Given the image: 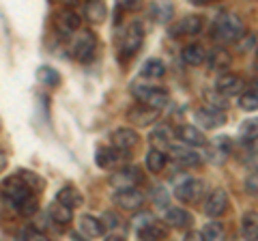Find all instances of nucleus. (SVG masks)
Returning a JSON list of instances; mask_svg holds the SVG:
<instances>
[{
    "mask_svg": "<svg viewBox=\"0 0 258 241\" xmlns=\"http://www.w3.org/2000/svg\"><path fill=\"white\" fill-rule=\"evenodd\" d=\"M245 33V26L239 15L235 13H222L217 15L213 24V39L220 43H235L237 39Z\"/></svg>",
    "mask_w": 258,
    "mask_h": 241,
    "instance_id": "1",
    "label": "nucleus"
},
{
    "mask_svg": "<svg viewBox=\"0 0 258 241\" xmlns=\"http://www.w3.org/2000/svg\"><path fill=\"white\" fill-rule=\"evenodd\" d=\"M142 41H144V26H142V22L127 24L125 30L118 35V56H120V61L132 58V56L142 47Z\"/></svg>",
    "mask_w": 258,
    "mask_h": 241,
    "instance_id": "2",
    "label": "nucleus"
},
{
    "mask_svg": "<svg viewBox=\"0 0 258 241\" xmlns=\"http://www.w3.org/2000/svg\"><path fill=\"white\" fill-rule=\"evenodd\" d=\"M71 56L80 63H91L95 50H97V39L91 30H76L71 39Z\"/></svg>",
    "mask_w": 258,
    "mask_h": 241,
    "instance_id": "3",
    "label": "nucleus"
},
{
    "mask_svg": "<svg viewBox=\"0 0 258 241\" xmlns=\"http://www.w3.org/2000/svg\"><path fill=\"white\" fill-rule=\"evenodd\" d=\"M205 194V183L200 179H191V176H185V179L174 188V196L185 205L198 203Z\"/></svg>",
    "mask_w": 258,
    "mask_h": 241,
    "instance_id": "4",
    "label": "nucleus"
},
{
    "mask_svg": "<svg viewBox=\"0 0 258 241\" xmlns=\"http://www.w3.org/2000/svg\"><path fill=\"white\" fill-rule=\"evenodd\" d=\"M0 190H3V196L9 200L11 205H18L22 198H26L28 194H32V190L26 186V181H24L20 174H13V176H9V179H5Z\"/></svg>",
    "mask_w": 258,
    "mask_h": 241,
    "instance_id": "5",
    "label": "nucleus"
},
{
    "mask_svg": "<svg viewBox=\"0 0 258 241\" xmlns=\"http://www.w3.org/2000/svg\"><path fill=\"white\" fill-rule=\"evenodd\" d=\"M114 205L120 207L123 211L129 213H136L144 207V194L134 188H125V190H118L114 194Z\"/></svg>",
    "mask_w": 258,
    "mask_h": 241,
    "instance_id": "6",
    "label": "nucleus"
},
{
    "mask_svg": "<svg viewBox=\"0 0 258 241\" xmlns=\"http://www.w3.org/2000/svg\"><path fill=\"white\" fill-rule=\"evenodd\" d=\"M200 28H203V20L198 15H185L179 22H174L170 28H168V35L172 39H181V37H191L198 35Z\"/></svg>",
    "mask_w": 258,
    "mask_h": 241,
    "instance_id": "7",
    "label": "nucleus"
},
{
    "mask_svg": "<svg viewBox=\"0 0 258 241\" xmlns=\"http://www.w3.org/2000/svg\"><path fill=\"white\" fill-rule=\"evenodd\" d=\"M203 209H205V213H207L211 220L224 215L226 209H228V194H226V190L215 188L211 194L205 198V207H203Z\"/></svg>",
    "mask_w": 258,
    "mask_h": 241,
    "instance_id": "8",
    "label": "nucleus"
},
{
    "mask_svg": "<svg viewBox=\"0 0 258 241\" xmlns=\"http://www.w3.org/2000/svg\"><path fill=\"white\" fill-rule=\"evenodd\" d=\"M159 112L161 110H157V108H151V106H147V103H140V106L129 108L127 118H129V123H134L136 127H147V125H153L159 118Z\"/></svg>",
    "mask_w": 258,
    "mask_h": 241,
    "instance_id": "9",
    "label": "nucleus"
},
{
    "mask_svg": "<svg viewBox=\"0 0 258 241\" xmlns=\"http://www.w3.org/2000/svg\"><path fill=\"white\" fill-rule=\"evenodd\" d=\"M243 88H245L243 78L237 74H224L217 78V82H215V91L220 93L222 97H237Z\"/></svg>",
    "mask_w": 258,
    "mask_h": 241,
    "instance_id": "10",
    "label": "nucleus"
},
{
    "mask_svg": "<svg viewBox=\"0 0 258 241\" xmlns=\"http://www.w3.org/2000/svg\"><path fill=\"white\" fill-rule=\"evenodd\" d=\"M196 118H198V125L205 127V130H217L226 123V112L222 108H215V106H209V108H200L196 112Z\"/></svg>",
    "mask_w": 258,
    "mask_h": 241,
    "instance_id": "11",
    "label": "nucleus"
},
{
    "mask_svg": "<svg viewBox=\"0 0 258 241\" xmlns=\"http://www.w3.org/2000/svg\"><path fill=\"white\" fill-rule=\"evenodd\" d=\"M110 183L114 186L116 190H125V188H136L138 183H142V172L138 170L136 166H127L123 170H116L112 174Z\"/></svg>",
    "mask_w": 258,
    "mask_h": 241,
    "instance_id": "12",
    "label": "nucleus"
},
{
    "mask_svg": "<svg viewBox=\"0 0 258 241\" xmlns=\"http://www.w3.org/2000/svg\"><path fill=\"white\" fill-rule=\"evenodd\" d=\"M138 134H136L134 130H129V127H118V130H114L110 134V144L114 149L118 151H129V149H134L136 144H138Z\"/></svg>",
    "mask_w": 258,
    "mask_h": 241,
    "instance_id": "13",
    "label": "nucleus"
},
{
    "mask_svg": "<svg viewBox=\"0 0 258 241\" xmlns=\"http://www.w3.org/2000/svg\"><path fill=\"white\" fill-rule=\"evenodd\" d=\"M170 157L176 166H183V168H191V166H198L203 162L200 153H196L189 144L187 147H170Z\"/></svg>",
    "mask_w": 258,
    "mask_h": 241,
    "instance_id": "14",
    "label": "nucleus"
},
{
    "mask_svg": "<svg viewBox=\"0 0 258 241\" xmlns=\"http://www.w3.org/2000/svg\"><path fill=\"white\" fill-rule=\"evenodd\" d=\"M56 28L62 33V37H71L76 30H80V15L74 9H60L56 18Z\"/></svg>",
    "mask_w": 258,
    "mask_h": 241,
    "instance_id": "15",
    "label": "nucleus"
},
{
    "mask_svg": "<svg viewBox=\"0 0 258 241\" xmlns=\"http://www.w3.org/2000/svg\"><path fill=\"white\" fill-rule=\"evenodd\" d=\"M78 226L82 230L84 237H91V239H99V237L106 235V224H103L99 218H95V215H80Z\"/></svg>",
    "mask_w": 258,
    "mask_h": 241,
    "instance_id": "16",
    "label": "nucleus"
},
{
    "mask_svg": "<svg viewBox=\"0 0 258 241\" xmlns=\"http://www.w3.org/2000/svg\"><path fill=\"white\" fill-rule=\"evenodd\" d=\"M166 222H168V226H172V228H179V230H187L191 226V213L187 211V209H183V207H172V209H168L166 211Z\"/></svg>",
    "mask_w": 258,
    "mask_h": 241,
    "instance_id": "17",
    "label": "nucleus"
},
{
    "mask_svg": "<svg viewBox=\"0 0 258 241\" xmlns=\"http://www.w3.org/2000/svg\"><path fill=\"white\" fill-rule=\"evenodd\" d=\"M149 13L157 24H168L174 15V5L170 0H155V3L149 7Z\"/></svg>",
    "mask_w": 258,
    "mask_h": 241,
    "instance_id": "18",
    "label": "nucleus"
},
{
    "mask_svg": "<svg viewBox=\"0 0 258 241\" xmlns=\"http://www.w3.org/2000/svg\"><path fill=\"white\" fill-rule=\"evenodd\" d=\"M205 61L209 63V69L211 71H226L232 63V56L228 50H224V47H213L211 56H205Z\"/></svg>",
    "mask_w": 258,
    "mask_h": 241,
    "instance_id": "19",
    "label": "nucleus"
},
{
    "mask_svg": "<svg viewBox=\"0 0 258 241\" xmlns=\"http://www.w3.org/2000/svg\"><path fill=\"white\" fill-rule=\"evenodd\" d=\"M84 15L91 24H103L108 18V7L103 0H88L84 7Z\"/></svg>",
    "mask_w": 258,
    "mask_h": 241,
    "instance_id": "20",
    "label": "nucleus"
},
{
    "mask_svg": "<svg viewBox=\"0 0 258 241\" xmlns=\"http://www.w3.org/2000/svg\"><path fill=\"white\" fill-rule=\"evenodd\" d=\"M56 200H58V203H62V205H67L69 209H78V207L84 205L82 192H80L78 188H74V186H64L62 190H58V194H56Z\"/></svg>",
    "mask_w": 258,
    "mask_h": 241,
    "instance_id": "21",
    "label": "nucleus"
},
{
    "mask_svg": "<svg viewBox=\"0 0 258 241\" xmlns=\"http://www.w3.org/2000/svg\"><path fill=\"white\" fill-rule=\"evenodd\" d=\"M176 136H179V138H181L185 144H189V147H205V144H207L205 134L200 132L198 127H194V125H183V127H179Z\"/></svg>",
    "mask_w": 258,
    "mask_h": 241,
    "instance_id": "22",
    "label": "nucleus"
},
{
    "mask_svg": "<svg viewBox=\"0 0 258 241\" xmlns=\"http://www.w3.org/2000/svg\"><path fill=\"white\" fill-rule=\"evenodd\" d=\"M205 47L200 45V43H189V45H185L183 47V52H181V58L185 65H189V67H198V65H203L205 63Z\"/></svg>",
    "mask_w": 258,
    "mask_h": 241,
    "instance_id": "23",
    "label": "nucleus"
},
{
    "mask_svg": "<svg viewBox=\"0 0 258 241\" xmlns=\"http://www.w3.org/2000/svg\"><path fill=\"white\" fill-rule=\"evenodd\" d=\"M47 213H50V220H52L54 224H58V226H67V224L74 220V209H69L67 205L58 203V200L50 205Z\"/></svg>",
    "mask_w": 258,
    "mask_h": 241,
    "instance_id": "24",
    "label": "nucleus"
},
{
    "mask_svg": "<svg viewBox=\"0 0 258 241\" xmlns=\"http://www.w3.org/2000/svg\"><path fill=\"white\" fill-rule=\"evenodd\" d=\"M170 140H172L170 127H166V125L157 127V130L149 136L151 149H159V151H168V149H170Z\"/></svg>",
    "mask_w": 258,
    "mask_h": 241,
    "instance_id": "25",
    "label": "nucleus"
},
{
    "mask_svg": "<svg viewBox=\"0 0 258 241\" xmlns=\"http://www.w3.org/2000/svg\"><path fill=\"white\" fill-rule=\"evenodd\" d=\"M138 237L140 239H147V241H159V239H166L168 237V228L164 226V224H159L153 220L151 224H147V226H142L138 230Z\"/></svg>",
    "mask_w": 258,
    "mask_h": 241,
    "instance_id": "26",
    "label": "nucleus"
},
{
    "mask_svg": "<svg viewBox=\"0 0 258 241\" xmlns=\"http://www.w3.org/2000/svg\"><path fill=\"white\" fill-rule=\"evenodd\" d=\"M95 162L99 168H112L118 162V149H114L112 144L110 147H99L95 153Z\"/></svg>",
    "mask_w": 258,
    "mask_h": 241,
    "instance_id": "27",
    "label": "nucleus"
},
{
    "mask_svg": "<svg viewBox=\"0 0 258 241\" xmlns=\"http://www.w3.org/2000/svg\"><path fill=\"white\" fill-rule=\"evenodd\" d=\"M241 235L245 239H256L258 237V213L256 211H247L241 220Z\"/></svg>",
    "mask_w": 258,
    "mask_h": 241,
    "instance_id": "28",
    "label": "nucleus"
},
{
    "mask_svg": "<svg viewBox=\"0 0 258 241\" xmlns=\"http://www.w3.org/2000/svg\"><path fill=\"white\" fill-rule=\"evenodd\" d=\"M168 164V155L166 151H159V149H151L149 155H147V168L151 172H161L164 170V166Z\"/></svg>",
    "mask_w": 258,
    "mask_h": 241,
    "instance_id": "29",
    "label": "nucleus"
},
{
    "mask_svg": "<svg viewBox=\"0 0 258 241\" xmlns=\"http://www.w3.org/2000/svg\"><path fill=\"white\" fill-rule=\"evenodd\" d=\"M15 209H18V213L24 215V218H30V215H35L39 211V198L37 194L32 192V194H28L26 198H22L18 205H13Z\"/></svg>",
    "mask_w": 258,
    "mask_h": 241,
    "instance_id": "30",
    "label": "nucleus"
},
{
    "mask_svg": "<svg viewBox=\"0 0 258 241\" xmlns=\"http://www.w3.org/2000/svg\"><path fill=\"white\" fill-rule=\"evenodd\" d=\"M164 74H166V65H164V61H159V58H149L142 65V78L159 80Z\"/></svg>",
    "mask_w": 258,
    "mask_h": 241,
    "instance_id": "31",
    "label": "nucleus"
},
{
    "mask_svg": "<svg viewBox=\"0 0 258 241\" xmlns=\"http://www.w3.org/2000/svg\"><path fill=\"white\" fill-rule=\"evenodd\" d=\"M37 80L45 86H58L60 84V74L50 65H43L37 69Z\"/></svg>",
    "mask_w": 258,
    "mask_h": 241,
    "instance_id": "32",
    "label": "nucleus"
},
{
    "mask_svg": "<svg viewBox=\"0 0 258 241\" xmlns=\"http://www.w3.org/2000/svg\"><path fill=\"white\" fill-rule=\"evenodd\" d=\"M239 95H241L239 97V108L245 110V112H256V108H258V91H256V86H252L249 91H241Z\"/></svg>",
    "mask_w": 258,
    "mask_h": 241,
    "instance_id": "33",
    "label": "nucleus"
},
{
    "mask_svg": "<svg viewBox=\"0 0 258 241\" xmlns=\"http://www.w3.org/2000/svg\"><path fill=\"white\" fill-rule=\"evenodd\" d=\"M168 101H170V95H168L166 91H164V88H153V93L149 95V97H147V101H144V103H147V106H151V108H157V110H164L166 106H168Z\"/></svg>",
    "mask_w": 258,
    "mask_h": 241,
    "instance_id": "34",
    "label": "nucleus"
},
{
    "mask_svg": "<svg viewBox=\"0 0 258 241\" xmlns=\"http://www.w3.org/2000/svg\"><path fill=\"white\" fill-rule=\"evenodd\" d=\"M18 174L22 176L24 181H26V186H28L32 192H43V190H45V181H43L37 172H32V170H26V168H22V170H18Z\"/></svg>",
    "mask_w": 258,
    "mask_h": 241,
    "instance_id": "35",
    "label": "nucleus"
},
{
    "mask_svg": "<svg viewBox=\"0 0 258 241\" xmlns=\"http://www.w3.org/2000/svg\"><path fill=\"white\" fill-rule=\"evenodd\" d=\"M256 134H258V125H256V120H245L243 125H241V130H239V140L243 142V144H254L256 142Z\"/></svg>",
    "mask_w": 258,
    "mask_h": 241,
    "instance_id": "36",
    "label": "nucleus"
},
{
    "mask_svg": "<svg viewBox=\"0 0 258 241\" xmlns=\"http://www.w3.org/2000/svg\"><path fill=\"white\" fill-rule=\"evenodd\" d=\"M200 232H203L205 241H220V239H224V226L220 222H209Z\"/></svg>",
    "mask_w": 258,
    "mask_h": 241,
    "instance_id": "37",
    "label": "nucleus"
},
{
    "mask_svg": "<svg viewBox=\"0 0 258 241\" xmlns=\"http://www.w3.org/2000/svg\"><path fill=\"white\" fill-rule=\"evenodd\" d=\"M235 43H237V50L239 52H249V50H254V47H256V35L254 33H249V35L243 33Z\"/></svg>",
    "mask_w": 258,
    "mask_h": 241,
    "instance_id": "38",
    "label": "nucleus"
},
{
    "mask_svg": "<svg viewBox=\"0 0 258 241\" xmlns=\"http://www.w3.org/2000/svg\"><path fill=\"white\" fill-rule=\"evenodd\" d=\"M142 7L140 0H116V11L118 13H132V11H138Z\"/></svg>",
    "mask_w": 258,
    "mask_h": 241,
    "instance_id": "39",
    "label": "nucleus"
},
{
    "mask_svg": "<svg viewBox=\"0 0 258 241\" xmlns=\"http://www.w3.org/2000/svg\"><path fill=\"white\" fill-rule=\"evenodd\" d=\"M136 213H138V211H136ZM153 220H155V218H153V213L142 211V213H138V215L134 218V228H136V230H140L142 226H147V224H151Z\"/></svg>",
    "mask_w": 258,
    "mask_h": 241,
    "instance_id": "40",
    "label": "nucleus"
},
{
    "mask_svg": "<svg viewBox=\"0 0 258 241\" xmlns=\"http://www.w3.org/2000/svg\"><path fill=\"white\" fill-rule=\"evenodd\" d=\"M20 237H24V239H45V235H43V232H39L37 228H32V226L24 228V230L20 232Z\"/></svg>",
    "mask_w": 258,
    "mask_h": 241,
    "instance_id": "41",
    "label": "nucleus"
},
{
    "mask_svg": "<svg viewBox=\"0 0 258 241\" xmlns=\"http://www.w3.org/2000/svg\"><path fill=\"white\" fill-rule=\"evenodd\" d=\"M50 3L60 7V9H76V7L80 5V0H50Z\"/></svg>",
    "mask_w": 258,
    "mask_h": 241,
    "instance_id": "42",
    "label": "nucleus"
},
{
    "mask_svg": "<svg viewBox=\"0 0 258 241\" xmlns=\"http://www.w3.org/2000/svg\"><path fill=\"white\" fill-rule=\"evenodd\" d=\"M245 192L249 196H256V172H252V176L245 181Z\"/></svg>",
    "mask_w": 258,
    "mask_h": 241,
    "instance_id": "43",
    "label": "nucleus"
},
{
    "mask_svg": "<svg viewBox=\"0 0 258 241\" xmlns=\"http://www.w3.org/2000/svg\"><path fill=\"white\" fill-rule=\"evenodd\" d=\"M155 200H157V205H159V207H168V194H166V190H164V188H157V196H155Z\"/></svg>",
    "mask_w": 258,
    "mask_h": 241,
    "instance_id": "44",
    "label": "nucleus"
},
{
    "mask_svg": "<svg viewBox=\"0 0 258 241\" xmlns=\"http://www.w3.org/2000/svg\"><path fill=\"white\" fill-rule=\"evenodd\" d=\"M7 164H9V155H7V153H5V149L0 147V170H5Z\"/></svg>",
    "mask_w": 258,
    "mask_h": 241,
    "instance_id": "45",
    "label": "nucleus"
},
{
    "mask_svg": "<svg viewBox=\"0 0 258 241\" xmlns=\"http://www.w3.org/2000/svg\"><path fill=\"white\" fill-rule=\"evenodd\" d=\"M185 239H189V241H194V239H203V232H198V230H189L187 235H185Z\"/></svg>",
    "mask_w": 258,
    "mask_h": 241,
    "instance_id": "46",
    "label": "nucleus"
},
{
    "mask_svg": "<svg viewBox=\"0 0 258 241\" xmlns=\"http://www.w3.org/2000/svg\"><path fill=\"white\" fill-rule=\"evenodd\" d=\"M191 5H198V7H205V5H209V3H213V0H189Z\"/></svg>",
    "mask_w": 258,
    "mask_h": 241,
    "instance_id": "47",
    "label": "nucleus"
},
{
    "mask_svg": "<svg viewBox=\"0 0 258 241\" xmlns=\"http://www.w3.org/2000/svg\"><path fill=\"white\" fill-rule=\"evenodd\" d=\"M0 130H3V120H0Z\"/></svg>",
    "mask_w": 258,
    "mask_h": 241,
    "instance_id": "48",
    "label": "nucleus"
}]
</instances>
